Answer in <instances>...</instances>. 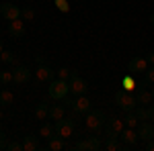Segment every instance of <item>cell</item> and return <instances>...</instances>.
<instances>
[{
    "label": "cell",
    "mask_w": 154,
    "mask_h": 151,
    "mask_svg": "<svg viewBox=\"0 0 154 151\" xmlns=\"http://www.w3.org/2000/svg\"><path fill=\"white\" fill-rule=\"evenodd\" d=\"M6 31H8V35H11V37L21 39V37L25 35V23H23V19H14V21H11L8 27H6Z\"/></svg>",
    "instance_id": "obj_11"
},
{
    "label": "cell",
    "mask_w": 154,
    "mask_h": 151,
    "mask_svg": "<svg viewBox=\"0 0 154 151\" xmlns=\"http://www.w3.org/2000/svg\"><path fill=\"white\" fill-rule=\"evenodd\" d=\"M31 80V70L29 68H25V65H17L14 70H12V82H17V84H25V82Z\"/></svg>",
    "instance_id": "obj_12"
},
{
    "label": "cell",
    "mask_w": 154,
    "mask_h": 151,
    "mask_svg": "<svg viewBox=\"0 0 154 151\" xmlns=\"http://www.w3.org/2000/svg\"><path fill=\"white\" fill-rule=\"evenodd\" d=\"M58 8H60L62 12L68 10V4H66V0H58Z\"/></svg>",
    "instance_id": "obj_34"
},
{
    "label": "cell",
    "mask_w": 154,
    "mask_h": 151,
    "mask_svg": "<svg viewBox=\"0 0 154 151\" xmlns=\"http://www.w3.org/2000/svg\"><path fill=\"white\" fill-rule=\"evenodd\" d=\"M138 137L142 141L154 139V125L150 121H142V123H140V127H138Z\"/></svg>",
    "instance_id": "obj_13"
},
{
    "label": "cell",
    "mask_w": 154,
    "mask_h": 151,
    "mask_svg": "<svg viewBox=\"0 0 154 151\" xmlns=\"http://www.w3.org/2000/svg\"><path fill=\"white\" fill-rule=\"evenodd\" d=\"M148 115H150V121H154V104L148 108Z\"/></svg>",
    "instance_id": "obj_37"
},
{
    "label": "cell",
    "mask_w": 154,
    "mask_h": 151,
    "mask_svg": "<svg viewBox=\"0 0 154 151\" xmlns=\"http://www.w3.org/2000/svg\"><path fill=\"white\" fill-rule=\"evenodd\" d=\"M0 59H2L4 63H12V61H14V53H11V51H2V53H0Z\"/></svg>",
    "instance_id": "obj_29"
},
{
    "label": "cell",
    "mask_w": 154,
    "mask_h": 151,
    "mask_svg": "<svg viewBox=\"0 0 154 151\" xmlns=\"http://www.w3.org/2000/svg\"><path fill=\"white\" fill-rule=\"evenodd\" d=\"M35 76H37V80H39V82H51L54 78H56V71L51 70L49 65H45V63H41V65L37 68Z\"/></svg>",
    "instance_id": "obj_14"
},
{
    "label": "cell",
    "mask_w": 154,
    "mask_h": 151,
    "mask_svg": "<svg viewBox=\"0 0 154 151\" xmlns=\"http://www.w3.org/2000/svg\"><path fill=\"white\" fill-rule=\"evenodd\" d=\"M115 104H117L121 110L130 112V110H134V108L138 106V100H136V96H134L131 92H128V90H119V92L115 94Z\"/></svg>",
    "instance_id": "obj_2"
},
{
    "label": "cell",
    "mask_w": 154,
    "mask_h": 151,
    "mask_svg": "<svg viewBox=\"0 0 154 151\" xmlns=\"http://www.w3.org/2000/svg\"><path fill=\"white\" fill-rule=\"evenodd\" d=\"M105 149L107 151H119V149H121V143H117V139H109V137H107Z\"/></svg>",
    "instance_id": "obj_26"
},
{
    "label": "cell",
    "mask_w": 154,
    "mask_h": 151,
    "mask_svg": "<svg viewBox=\"0 0 154 151\" xmlns=\"http://www.w3.org/2000/svg\"><path fill=\"white\" fill-rule=\"evenodd\" d=\"M123 129H125L123 118H109V121L105 123V133H107V137H109V139H117Z\"/></svg>",
    "instance_id": "obj_4"
},
{
    "label": "cell",
    "mask_w": 154,
    "mask_h": 151,
    "mask_svg": "<svg viewBox=\"0 0 154 151\" xmlns=\"http://www.w3.org/2000/svg\"><path fill=\"white\" fill-rule=\"evenodd\" d=\"M136 100H138V104H142V106L150 104V102H152V92H148L146 88H140V92H138V96H136Z\"/></svg>",
    "instance_id": "obj_19"
},
{
    "label": "cell",
    "mask_w": 154,
    "mask_h": 151,
    "mask_svg": "<svg viewBox=\"0 0 154 151\" xmlns=\"http://www.w3.org/2000/svg\"><path fill=\"white\" fill-rule=\"evenodd\" d=\"M64 147H66V145H64V139H62V137H56V135H54L48 143V149H51V151H62Z\"/></svg>",
    "instance_id": "obj_21"
},
{
    "label": "cell",
    "mask_w": 154,
    "mask_h": 151,
    "mask_svg": "<svg viewBox=\"0 0 154 151\" xmlns=\"http://www.w3.org/2000/svg\"><path fill=\"white\" fill-rule=\"evenodd\" d=\"M144 80L148 82V84H154V65L144 71Z\"/></svg>",
    "instance_id": "obj_30"
},
{
    "label": "cell",
    "mask_w": 154,
    "mask_h": 151,
    "mask_svg": "<svg viewBox=\"0 0 154 151\" xmlns=\"http://www.w3.org/2000/svg\"><path fill=\"white\" fill-rule=\"evenodd\" d=\"M146 61H148L150 65H154V51H152V53H148V57H146Z\"/></svg>",
    "instance_id": "obj_36"
},
{
    "label": "cell",
    "mask_w": 154,
    "mask_h": 151,
    "mask_svg": "<svg viewBox=\"0 0 154 151\" xmlns=\"http://www.w3.org/2000/svg\"><path fill=\"white\" fill-rule=\"evenodd\" d=\"M0 82H2V84L12 82V71H0Z\"/></svg>",
    "instance_id": "obj_31"
},
{
    "label": "cell",
    "mask_w": 154,
    "mask_h": 151,
    "mask_svg": "<svg viewBox=\"0 0 154 151\" xmlns=\"http://www.w3.org/2000/svg\"><path fill=\"white\" fill-rule=\"evenodd\" d=\"M68 86H70V92L72 96H84V94L88 92V84L76 74V76H72L70 80H68Z\"/></svg>",
    "instance_id": "obj_6"
},
{
    "label": "cell",
    "mask_w": 154,
    "mask_h": 151,
    "mask_svg": "<svg viewBox=\"0 0 154 151\" xmlns=\"http://www.w3.org/2000/svg\"><path fill=\"white\" fill-rule=\"evenodd\" d=\"M70 108L76 115H86V112L91 110V100H88L86 96H76V100H72Z\"/></svg>",
    "instance_id": "obj_10"
},
{
    "label": "cell",
    "mask_w": 154,
    "mask_h": 151,
    "mask_svg": "<svg viewBox=\"0 0 154 151\" xmlns=\"http://www.w3.org/2000/svg\"><path fill=\"white\" fill-rule=\"evenodd\" d=\"M6 147H8V141H6V135H4V131L0 129V151L6 149Z\"/></svg>",
    "instance_id": "obj_32"
},
{
    "label": "cell",
    "mask_w": 154,
    "mask_h": 151,
    "mask_svg": "<svg viewBox=\"0 0 154 151\" xmlns=\"http://www.w3.org/2000/svg\"><path fill=\"white\" fill-rule=\"evenodd\" d=\"M12 100H14V96H12L11 90H2L0 92V106H11Z\"/></svg>",
    "instance_id": "obj_22"
},
{
    "label": "cell",
    "mask_w": 154,
    "mask_h": 151,
    "mask_svg": "<svg viewBox=\"0 0 154 151\" xmlns=\"http://www.w3.org/2000/svg\"><path fill=\"white\" fill-rule=\"evenodd\" d=\"M123 123H125V127L136 129V127H138V116H136V112H134V110H130V112L125 115V118H123Z\"/></svg>",
    "instance_id": "obj_24"
},
{
    "label": "cell",
    "mask_w": 154,
    "mask_h": 151,
    "mask_svg": "<svg viewBox=\"0 0 154 151\" xmlns=\"http://www.w3.org/2000/svg\"><path fill=\"white\" fill-rule=\"evenodd\" d=\"M23 149V143H8L6 151H21Z\"/></svg>",
    "instance_id": "obj_33"
},
{
    "label": "cell",
    "mask_w": 154,
    "mask_h": 151,
    "mask_svg": "<svg viewBox=\"0 0 154 151\" xmlns=\"http://www.w3.org/2000/svg\"><path fill=\"white\" fill-rule=\"evenodd\" d=\"M0 35H2V29H0Z\"/></svg>",
    "instance_id": "obj_43"
},
{
    "label": "cell",
    "mask_w": 154,
    "mask_h": 151,
    "mask_svg": "<svg viewBox=\"0 0 154 151\" xmlns=\"http://www.w3.org/2000/svg\"><path fill=\"white\" fill-rule=\"evenodd\" d=\"M35 61H37V65H41V63H43V55H37Z\"/></svg>",
    "instance_id": "obj_38"
},
{
    "label": "cell",
    "mask_w": 154,
    "mask_h": 151,
    "mask_svg": "<svg viewBox=\"0 0 154 151\" xmlns=\"http://www.w3.org/2000/svg\"><path fill=\"white\" fill-rule=\"evenodd\" d=\"M74 131V121L72 118H60L56 121V135L62 137V139H68Z\"/></svg>",
    "instance_id": "obj_8"
},
{
    "label": "cell",
    "mask_w": 154,
    "mask_h": 151,
    "mask_svg": "<svg viewBox=\"0 0 154 151\" xmlns=\"http://www.w3.org/2000/svg\"><path fill=\"white\" fill-rule=\"evenodd\" d=\"M123 86H125L123 90H128V92H131V90L136 88V84H134V80H131V74H128V76L123 78Z\"/></svg>",
    "instance_id": "obj_28"
},
{
    "label": "cell",
    "mask_w": 154,
    "mask_h": 151,
    "mask_svg": "<svg viewBox=\"0 0 154 151\" xmlns=\"http://www.w3.org/2000/svg\"><path fill=\"white\" fill-rule=\"evenodd\" d=\"M146 149H148V151H154V139H150L148 143H146Z\"/></svg>",
    "instance_id": "obj_35"
},
{
    "label": "cell",
    "mask_w": 154,
    "mask_h": 151,
    "mask_svg": "<svg viewBox=\"0 0 154 151\" xmlns=\"http://www.w3.org/2000/svg\"><path fill=\"white\" fill-rule=\"evenodd\" d=\"M0 121H2V108H0ZM0 129H2V125H0Z\"/></svg>",
    "instance_id": "obj_41"
},
{
    "label": "cell",
    "mask_w": 154,
    "mask_h": 151,
    "mask_svg": "<svg viewBox=\"0 0 154 151\" xmlns=\"http://www.w3.org/2000/svg\"><path fill=\"white\" fill-rule=\"evenodd\" d=\"M2 51H4V47H2V41H0V53H2Z\"/></svg>",
    "instance_id": "obj_40"
},
{
    "label": "cell",
    "mask_w": 154,
    "mask_h": 151,
    "mask_svg": "<svg viewBox=\"0 0 154 151\" xmlns=\"http://www.w3.org/2000/svg\"><path fill=\"white\" fill-rule=\"evenodd\" d=\"M0 16L6 19V21L21 19V6H17V4H12V2H2V4H0Z\"/></svg>",
    "instance_id": "obj_7"
},
{
    "label": "cell",
    "mask_w": 154,
    "mask_h": 151,
    "mask_svg": "<svg viewBox=\"0 0 154 151\" xmlns=\"http://www.w3.org/2000/svg\"><path fill=\"white\" fill-rule=\"evenodd\" d=\"M48 94H49V98H54V100H64V98L70 94V86H68V82H66V80L54 78V80L49 82Z\"/></svg>",
    "instance_id": "obj_1"
},
{
    "label": "cell",
    "mask_w": 154,
    "mask_h": 151,
    "mask_svg": "<svg viewBox=\"0 0 154 151\" xmlns=\"http://www.w3.org/2000/svg\"><path fill=\"white\" fill-rule=\"evenodd\" d=\"M84 125H86L88 131H101L105 127V112L103 110H88Z\"/></svg>",
    "instance_id": "obj_3"
},
{
    "label": "cell",
    "mask_w": 154,
    "mask_h": 151,
    "mask_svg": "<svg viewBox=\"0 0 154 151\" xmlns=\"http://www.w3.org/2000/svg\"><path fill=\"white\" fill-rule=\"evenodd\" d=\"M56 74H58L60 80H66V82H68L72 76H76V70H70V68H60Z\"/></svg>",
    "instance_id": "obj_23"
},
{
    "label": "cell",
    "mask_w": 154,
    "mask_h": 151,
    "mask_svg": "<svg viewBox=\"0 0 154 151\" xmlns=\"http://www.w3.org/2000/svg\"><path fill=\"white\" fill-rule=\"evenodd\" d=\"M54 135H56V127H54L51 123L41 125V129H39V137H43V139H51Z\"/></svg>",
    "instance_id": "obj_20"
},
{
    "label": "cell",
    "mask_w": 154,
    "mask_h": 151,
    "mask_svg": "<svg viewBox=\"0 0 154 151\" xmlns=\"http://www.w3.org/2000/svg\"><path fill=\"white\" fill-rule=\"evenodd\" d=\"M72 149H76V151H101L103 149V143H101L99 137H88V139L78 141Z\"/></svg>",
    "instance_id": "obj_5"
},
{
    "label": "cell",
    "mask_w": 154,
    "mask_h": 151,
    "mask_svg": "<svg viewBox=\"0 0 154 151\" xmlns=\"http://www.w3.org/2000/svg\"><path fill=\"white\" fill-rule=\"evenodd\" d=\"M21 16H23L25 21H33L35 19V10L29 8V6H25V8H21Z\"/></svg>",
    "instance_id": "obj_27"
},
{
    "label": "cell",
    "mask_w": 154,
    "mask_h": 151,
    "mask_svg": "<svg viewBox=\"0 0 154 151\" xmlns=\"http://www.w3.org/2000/svg\"><path fill=\"white\" fill-rule=\"evenodd\" d=\"M150 23H152V29H154V12L150 14Z\"/></svg>",
    "instance_id": "obj_39"
},
{
    "label": "cell",
    "mask_w": 154,
    "mask_h": 151,
    "mask_svg": "<svg viewBox=\"0 0 154 151\" xmlns=\"http://www.w3.org/2000/svg\"><path fill=\"white\" fill-rule=\"evenodd\" d=\"M48 115H49V104H48V100H41V102L37 104V108H35L37 121H43V118H48Z\"/></svg>",
    "instance_id": "obj_18"
},
{
    "label": "cell",
    "mask_w": 154,
    "mask_h": 151,
    "mask_svg": "<svg viewBox=\"0 0 154 151\" xmlns=\"http://www.w3.org/2000/svg\"><path fill=\"white\" fill-rule=\"evenodd\" d=\"M146 70H148V61L142 59V57H134V59H130V63H128V74H131V76L144 74Z\"/></svg>",
    "instance_id": "obj_9"
},
{
    "label": "cell",
    "mask_w": 154,
    "mask_h": 151,
    "mask_svg": "<svg viewBox=\"0 0 154 151\" xmlns=\"http://www.w3.org/2000/svg\"><path fill=\"white\" fill-rule=\"evenodd\" d=\"M134 112L138 116V121H150V115H148V108H144L142 104H138L134 108Z\"/></svg>",
    "instance_id": "obj_25"
},
{
    "label": "cell",
    "mask_w": 154,
    "mask_h": 151,
    "mask_svg": "<svg viewBox=\"0 0 154 151\" xmlns=\"http://www.w3.org/2000/svg\"><path fill=\"white\" fill-rule=\"evenodd\" d=\"M64 110H66V106H64V104H51V106H49L48 118H49V121H60V118H64Z\"/></svg>",
    "instance_id": "obj_17"
},
{
    "label": "cell",
    "mask_w": 154,
    "mask_h": 151,
    "mask_svg": "<svg viewBox=\"0 0 154 151\" xmlns=\"http://www.w3.org/2000/svg\"><path fill=\"white\" fill-rule=\"evenodd\" d=\"M152 100H154V90H152Z\"/></svg>",
    "instance_id": "obj_42"
},
{
    "label": "cell",
    "mask_w": 154,
    "mask_h": 151,
    "mask_svg": "<svg viewBox=\"0 0 154 151\" xmlns=\"http://www.w3.org/2000/svg\"><path fill=\"white\" fill-rule=\"evenodd\" d=\"M37 149H39V137L27 135L23 139V151H37Z\"/></svg>",
    "instance_id": "obj_16"
},
{
    "label": "cell",
    "mask_w": 154,
    "mask_h": 151,
    "mask_svg": "<svg viewBox=\"0 0 154 151\" xmlns=\"http://www.w3.org/2000/svg\"><path fill=\"white\" fill-rule=\"evenodd\" d=\"M119 137H121V143H125L128 147H131V145H136V143H138V139H140V137H138V133H136V131H134L131 127L123 129Z\"/></svg>",
    "instance_id": "obj_15"
}]
</instances>
